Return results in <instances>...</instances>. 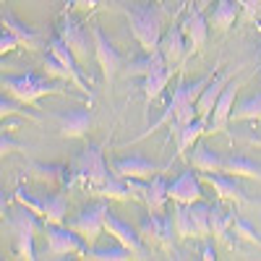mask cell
Returning a JSON list of instances; mask_svg holds the SVG:
<instances>
[{"instance_id":"obj_1","label":"cell","mask_w":261,"mask_h":261,"mask_svg":"<svg viewBox=\"0 0 261 261\" xmlns=\"http://www.w3.org/2000/svg\"><path fill=\"white\" fill-rule=\"evenodd\" d=\"M123 13L128 18L130 34L139 42V47L144 53L160 50V39L165 34V21H162L160 3H154V6L151 3H134V6H125Z\"/></svg>"},{"instance_id":"obj_2","label":"cell","mask_w":261,"mask_h":261,"mask_svg":"<svg viewBox=\"0 0 261 261\" xmlns=\"http://www.w3.org/2000/svg\"><path fill=\"white\" fill-rule=\"evenodd\" d=\"M0 86H3V92L21 99L24 105L29 107H37L42 97H65V81H53L50 76H37V73H24V76H6L0 79Z\"/></svg>"},{"instance_id":"obj_3","label":"cell","mask_w":261,"mask_h":261,"mask_svg":"<svg viewBox=\"0 0 261 261\" xmlns=\"http://www.w3.org/2000/svg\"><path fill=\"white\" fill-rule=\"evenodd\" d=\"M3 227L11 232V251L16 253V258L34 261V258H37V251H34V232H37V227H42L39 217H37L32 209H27V206L18 204V209H13V212L6 214Z\"/></svg>"},{"instance_id":"obj_4","label":"cell","mask_w":261,"mask_h":261,"mask_svg":"<svg viewBox=\"0 0 261 261\" xmlns=\"http://www.w3.org/2000/svg\"><path fill=\"white\" fill-rule=\"evenodd\" d=\"M113 175V167H107L102 146H86L73 160L71 167V186H84L89 191H97L107 178Z\"/></svg>"},{"instance_id":"obj_5","label":"cell","mask_w":261,"mask_h":261,"mask_svg":"<svg viewBox=\"0 0 261 261\" xmlns=\"http://www.w3.org/2000/svg\"><path fill=\"white\" fill-rule=\"evenodd\" d=\"M16 201H18L21 206L32 209L39 220L65 225V214H68V196H65V191L32 196V193H27L24 188H18V191H16Z\"/></svg>"},{"instance_id":"obj_6","label":"cell","mask_w":261,"mask_h":261,"mask_svg":"<svg viewBox=\"0 0 261 261\" xmlns=\"http://www.w3.org/2000/svg\"><path fill=\"white\" fill-rule=\"evenodd\" d=\"M42 230H45V238H47V253L53 258H63V256H81L84 258L86 251H89V243L68 225L42 220Z\"/></svg>"},{"instance_id":"obj_7","label":"cell","mask_w":261,"mask_h":261,"mask_svg":"<svg viewBox=\"0 0 261 261\" xmlns=\"http://www.w3.org/2000/svg\"><path fill=\"white\" fill-rule=\"evenodd\" d=\"M89 34H92V29L86 32L84 24H81V21H79L71 11H63L60 24H58V37L71 47V53L76 55V60H79L81 65H89V60H92L94 39L89 42Z\"/></svg>"},{"instance_id":"obj_8","label":"cell","mask_w":261,"mask_h":261,"mask_svg":"<svg viewBox=\"0 0 261 261\" xmlns=\"http://www.w3.org/2000/svg\"><path fill=\"white\" fill-rule=\"evenodd\" d=\"M107 214H110V204L102 199V201H94V204H89V206H84V209H81L76 217H71L65 225H68L71 230H76L89 246H94L97 238H99L102 230H105Z\"/></svg>"},{"instance_id":"obj_9","label":"cell","mask_w":261,"mask_h":261,"mask_svg":"<svg viewBox=\"0 0 261 261\" xmlns=\"http://www.w3.org/2000/svg\"><path fill=\"white\" fill-rule=\"evenodd\" d=\"M53 120L58 123V130L63 139H84L89 134V128L94 123V113H92V102L73 107V110H63V113H53Z\"/></svg>"},{"instance_id":"obj_10","label":"cell","mask_w":261,"mask_h":261,"mask_svg":"<svg viewBox=\"0 0 261 261\" xmlns=\"http://www.w3.org/2000/svg\"><path fill=\"white\" fill-rule=\"evenodd\" d=\"M246 81H248V76H241V79H235V81H227V86L222 89L220 99H217L214 110H212V115H209L206 134H222V130L227 128L230 115H232V107H235V97H238V92L246 86Z\"/></svg>"},{"instance_id":"obj_11","label":"cell","mask_w":261,"mask_h":261,"mask_svg":"<svg viewBox=\"0 0 261 261\" xmlns=\"http://www.w3.org/2000/svg\"><path fill=\"white\" fill-rule=\"evenodd\" d=\"M92 39H94V60L99 65L105 81L113 84L115 76H118V71H120V65H123V55L115 50V45L105 37V32L97 24L92 27Z\"/></svg>"},{"instance_id":"obj_12","label":"cell","mask_w":261,"mask_h":261,"mask_svg":"<svg viewBox=\"0 0 261 261\" xmlns=\"http://www.w3.org/2000/svg\"><path fill=\"white\" fill-rule=\"evenodd\" d=\"M204 180L199 172L193 170H186L180 175L167 183V196L170 201H180V204H196V201H204Z\"/></svg>"},{"instance_id":"obj_13","label":"cell","mask_w":261,"mask_h":261,"mask_svg":"<svg viewBox=\"0 0 261 261\" xmlns=\"http://www.w3.org/2000/svg\"><path fill=\"white\" fill-rule=\"evenodd\" d=\"M105 232H107V235H113V238H115V243L130 248L136 258H149V251H146L144 243H141V232H139L136 227H130L128 222L118 220L113 212L107 214V220H105Z\"/></svg>"},{"instance_id":"obj_14","label":"cell","mask_w":261,"mask_h":261,"mask_svg":"<svg viewBox=\"0 0 261 261\" xmlns=\"http://www.w3.org/2000/svg\"><path fill=\"white\" fill-rule=\"evenodd\" d=\"M180 29H183V37L188 42V55L193 53H201L204 45H206V37H209V18L204 16L201 8L191 11L183 21H180Z\"/></svg>"},{"instance_id":"obj_15","label":"cell","mask_w":261,"mask_h":261,"mask_svg":"<svg viewBox=\"0 0 261 261\" xmlns=\"http://www.w3.org/2000/svg\"><path fill=\"white\" fill-rule=\"evenodd\" d=\"M160 53L165 58V63L170 65L172 71H178V65L186 60L188 55V42L183 37V29L180 24H172L170 29H165L162 39H160Z\"/></svg>"},{"instance_id":"obj_16","label":"cell","mask_w":261,"mask_h":261,"mask_svg":"<svg viewBox=\"0 0 261 261\" xmlns=\"http://www.w3.org/2000/svg\"><path fill=\"white\" fill-rule=\"evenodd\" d=\"M201 180L206 186L214 188V193L220 196V199L225 201H232V204H243L246 201V191L243 186L238 183L235 175H227V172H199Z\"/></svg>"},{"instance_id":"obj_17","label":"cell","mask_w":261,"mask_h":261,"mask_svg":"<svg viewBox=\"0 0 261 261\" xmlns=\"http://www.w3.org/2000/svg\"><path fill=\"white\" fill-rule=\"evenodd\" d=\"M139 232L162 243V246H172V235H178L175 232V217H172V212L170 214H149L141 220Z\"/></svg>"},{"instance_id":"obj_18","label":"cell","mask_w":261,"mask_h":261,"mask_svg":"<svg viewBox=\"0 0 261 261\" xmlns=\"http://www.w3.org/2000/svg\"><path fill=\"white\" fill-rule=\"evenodd\" d=\"M110 167L120 178H141V180H151L154 175L167 170V167H160L157 162L144 160V157H123V160H115Z\"/></svg>"},{"instance_id":"obj_19","label":"cell","mask_w":261,"mask_h":261,"mask_svg":"<svg viewBox=\"0 0 261 261\" xmlns=\"http://www.w3.org/2000/svg\"><path fill=\"white\" fill-rule=\"evenodd\" d=\"M186 157H188L191 167L199 172H222V167H225V157L220 151H214L212 146H206L201 139L191 146V151Z\"/></svg>"},{"instance_id":"obj_20","label":"cell","mask_w":261,"mask_h":261,"mask_svg":"<svg viewBox=\"0 0 261 261\" xmlns=\"http://www.w3.org/2000/svg\"><path fill=\"white\" fill-rule=\"evenodd\" d=\"M172 71L170 65L165 63V60H160L154 68H151L146 76H144V81H141V89H144V97H146V105H151L154 102L165 89H167V84H170V79H172Z\"/></svg>"},{"instance_id":"obj_21","label":"cell","mask_w":261,"mask_h":261,"mask_svg":"<svg viewBox=\"0 0 261 261\" xmlns=\"http://www.w3.org/2000/svg\"><path fill=\"white\" fill-rule=\"evenodd\" d=\"M0 24H3V29H11L18 39H21V47H27V50H39L42 47V34L39 32H34L32 27H27V24H21V21L3 6V13H0Z\"/></svg>"},{"instance_id":"obj_22","label":"cell","mask_w":261,"mask_h":261,"mask_svg":"<svg viewBox=\"0 0 261 261\" xmlns=\"http://www.w3.org/2000/svg\"><path fill=\"white\" fill-rule=\"evenodd\" d=\"M206 125H209L206 118H196V120H191V123H186L180 128H170V136L175 139L178 154H188V149L206 134Z\"/></svg>"},{"instance_id":"obj_23","label":"cell","mask_w":261,"mask_h":261,"mask_svg":"<svg viewBox=\"0 0 261 261\" xmlns=\"http://www.w3.org/2000/svg\"><path fill=\"white\" fill-rule=\"evenodd\" d=\"M238 220V212L232 206L225 204V199L209 204V225H212V235L214 241H222L227 235V230H232V222Z\"/></svg>"},{"instance_id":"obj_24","label":"cell","mask_w":261,"mask_h":261,"mask_svg":"<svg viewBox=\"0 0 261 261\" xmlns=\"http://www.w3.org/2000/svg\"><path fill=\"white\" fill-rule=\"evenodd\" d=\"M209 27L217 32H227L238 18H241V3L238 0H214V8L206 16Z\"/></svg>"},{"instance_id":"obj_25","label":"cell","mask_w":261,"mask_h":261,"mask_svg":"<svg viewBox=\"0 0 261 261\" xmlns=\"http://www.w3.org/2000/svg\"><path fill=\"white\" fill-rule=\"evenodd\" d=\"M45 68H47V76H55V79L65 81L68 86H76V89H79L84 97H89V99H92V89H89V84H86V79L79 76V73H73L68 65H63L53 53H47V58H45Z\"/></svg>"},{"instance_id":"obj_26","label":"cell","mask_w":261,"mask_h":261,"mask_svg":"<svg viewBox=\"0 0 261 261\" xmlns=\"http://www.w3.org/2000/svg\"><path fill=\"white\" fill-rule=\"evenodd\" d=\"M167 201H170V196H167V183H165L162 172H160V175H154V178L149 180L146 193H144V201H141V204L149 209V214H165Z\"/></svg>"},{"instance_id":"obj_27","label":"cell","mask_w":261,"mask_h":261,"mask_svg":"<svg viewBox=\"0 0 261 261\" xmlns=\"http://www.w3.org/2000/svg\"><path fill=\"white\" fill-rule=\"evenodd\" d=\"M225 86H227V73H214V79L206 84V89L201 92L199 102H196L199 118H206V120H209V115H212L214 105H217V99H220V94H222Z\"/></svg>"},{"instance_id":"obj_28","label":"cell","mask_w":261,"mask_h":261,"mask_svg":"<svg viewBox=\"0 0 261 261\" xmlns=\"http://www.w3.org/2000/svg\"><path fill=\"white\" fill-rule=\"evenodd\" d=\"M32 178L37 180H45V183H58L63 188L71 186V170L65 165H45V162H32L29 165Z\"/></svg>"},{"instance_id":"obj_29","label":"cell","mask_w":261,"mask_h":261,"mask_svg":"<svg viewBox=\"0 0 261 261\" xmlns=\"http://www.w3.org/2000/svg\"><path fill=\"white\" fill-rule=\"evenodd\" d=\"M222 172L227 175H235V178H248V180H261V165L248 160V157H241V154H230L225 157V167Z\"/></svg>"},{"instance_id":"obj_30","label":"cell","mask_w":261,"mask_h":261,"mask_svg":"<svg viewBox=\"0 0 261 261\" xmlns=\"http://www.w3.org/2000/svg\"><path fill=\"white\" fill-rule=\"evenodd\" d=\"M243 120H258L261 123V92L253 97H246L241 102H235L230 123H243Z\"/></svg>"},{"instance_id":"obj_31","label":"cell","mask_w":261,"mask_h":261,"mask_svg":"<svg viewBox=\"0 0 261 261\" xmlns=\"http://www.w3.org/2000/svg\"><path fill=\"white\" fill-rule=\"evenodd\" d=\"M94 193H99L102 199H110V201H128V199H134L130 196V191H128V180L125 178H120V175H113L107 178Z\"/></svg>"},{"instance_id":"obj_32","label":"cell","mask_w":261,"mask_h":261,"mask_svg":"<svg viewBox=\"0 0 261 261\" xmlns=\"http://www.w3.org/2000/svg\"><path fill=\"white\" fill-rule=\"evenodd\" d=\"M27 107L29 105H24V102H21V99H16V97H0V115H3V120L6 118H11V115H21V118H27V120H32V123H39L42 120V115L39 113H34L37 110V107H34V110H27Z\"/></svg>"},{"instance_id":"obj_33","label":"cell","mask_w":261,"mask_h":261,"mask_svg":"<svg viewBox=\"0 0 261 261\" xmlns=\"http://www.w3.org/2000/svg\"><path fill=\"white\" fill-rule=\"evenodd\" d=\"M172 217H175V232L178 238H196L193 230V217H191V204H180V201H172Z\"/></svg>"},{"instance_id":"obj_34","label":"cell","mask_w":261,"mask_h":261,"mask_svg":"<svg viewBox=\"0 0 261 261\" xmlns=\"http://www.w3.org/2000/svg\"><path fill=\"white\" fill-rule=\"evenodd\" d=\"M84 258H92V261H128V258H136V256H134L130 248L118 243V246H107V248H92L89 246V251H86Z\"/></svg>"},{"instance_id":"obj_35","label":"cell","mask_w":261,"mask_h":261,"mask_svg":"<svg viewBox=\"0 0 261 261\" xmlns=\"http://www.w3.org/2000/svg\"><path fill=\"white\" fill-rule=\"evenodd\" d=\"M191 217H193L196 238H209V235H212V225H209V204H204V201L191 204Z\"/></svg>"},{"instance_id":"obj_36","label":"cell","mask_w":261,"mask_h":261,"mask_svg":"<svg viewBox=\"0 0 261 261\" xmlns=\"http://www.w3.org/2000/svg\"><path fill=\"white\" fill-rule=\"evenodd\" d=\"M232 232L241 238V241H246V243H253V246H258L261 248V232L251 225V222H246V220H241V217H238V220L232 222Z\"/></svg>"},{"instance_id":"obj_37","label":"cell","mask_w":261,"mask_h":261,"mask_svg":"<svg viewBox=\"0 0 261 261\" xmlns=\"http://www.w3.org/2000/svg\"><path fill=\"white\" fill-rule=\"evenodd\" d=\"M241 3V21L243 24H253L261 18V0H238Z\"/></svg>"},{"instance_id":"obj_38","label":"cell","mask_w":261,"mask_h":261,"mask_svg":"<svg viewBox=\"0 0 261 261\" xmlns=\"http://www.w3.org/2000/svg\"><path fill=\"white\" fill-rule=\"evenodd\" d=\"M32 146H24V144H18L16 139H13V130L8 128H3V134H0V151L3 154H11V151H29Z\"/></svg>"},{"instance_id":"obj_39","label":"cell","mask_w":261,"mask_h":261,"mask_svg":"<svg viewBox=\"0 0 261 261\" xmlns=\"http://www.w3.org/2000/svg\"><path fill=\"white\" fill-rule=\"evenodd\" d=\"M21 47V39L11 32V29H3L0 32V53H13V50H18Z\"/></svg>"},{"instance_id":"obj_40","label":"cell","mask_w":261,"mask_h":261,"mask_svg":"<svg viewBox=\"0 0 261 261\" xmlns=\"http://www.w3.org/2000/svg\"><path fill=\"white\" fill-rule=\"evenodd\" d=\"M99 8V0H68L65 11H81V13H94Z\"/></svg>"},{"instance_id":"obj_41","label":"cell","mask_w":261,"mask_h":261,"mask_svg":"<svg viewBox=\"0 0 261 261\" xmlns=\"http://www.w3.org/2000/svg\"><path fill=\"white\" fill-rule=\"evenodd\" d=\"M214 256H217V253H214V248H212V246H204V256H201V258H206V261H212Z\"/></svg>"},{"instance_id":"obj_42","label":"cell","mask_w":261,"mask_h":261,"mask_svg":"<svg viewBox=\"0 0 261 261\" xmlns=\"http://www.w3.org/2000/svg\"><path fill=\"white\" fill-rule=\"evenodd\" d=\"M246 141H248V144H253V146H261V134H258V136H248Z\"/></svg>"},{"instance_id":"obj_43","label":"cell","mask_w":261,"mask_h":261,"mask_svg":"<svg viewBox=\"0 0 261 261\" xmlns=\"http://www.w3.org/2000/svg\"><path fill=\"white\" fill-rule=\"evenodd\" d=\"M206 6H212V0H201V3H199V8H201V11H204Z\"/></svg>"},{"instance_id":"obj_44","label":"cell","mask_w":261,"mask_h":261,"mask_svg":"<svg viewBox=\"0 0 261 261\" xmlns=\"http://www.w3.org/2000/svg\"><path fill=\"white\" fill-rule=\"evenodd\" d=\"M258 63H261V50H258Z\"/></svg>"},{"instance_id":"obj_45","label":"cell","mask_w":261,"mask_h":261,"mask_svg":"<svg viewBox=\"0 0 261 261\" xmlns=\"http://www.w3.org/2000/svg\"><path fill=\"white\" fill-rule=\"evenodd\" d=\"M0 3H3V6H6V3H8V0H0Z\"/></svg>"},{"instance_id":"obj_46","label":"cell","mask_w":261,"mask_h":261,"mask_svg":"<svg viewBox=\"0 0 261 261\" xmlns=\"http://www.w3.org/2000/svg\"><path fill=\"white\" fill-rule=\"evenodd\" d=\"M154 3H160V6H162V0H154Z\"/></svg>"},{"instance_id":"obj_47","label":"cell","mask_w":261,"mask_h":261,"mask_svg":"<svg viewBox=\"0 0 261 261\" xmlns=\"http://www.w3.org/2000/svg\"><path fill=\"white\" fill-rule=\"evenodd\" d=\"M63 3H68V0H63Z\"/></svg>"}]
</instances>
